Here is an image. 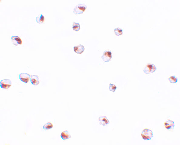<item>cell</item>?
Wrapping results in <instances>:
<instances>
[{"instance_id": "obj_1", "label": "cell", "mask_w": 180, "mask_h": 145, "mask_svg": "<svg viewBox=\"0 0 180 145\" xmlns=\"http://www.w3.org/2000/svg\"><path fill=\"white\" fill-rule=\"evenodd\" d=\"M141 135L142 138L145 140H151L153 137V131L148 129L143 130Z\"/></svg>"}, {"instance_id": "obj_2", "label": "cell", "mask_w": 180, "mask_h": 145, "mask_svg": "<svg viewBox=\"0 0 180 145\" xmlns=\"http://www.w3.org/2000/svg\"><path fill=\"white\" fill-rule=\"evenodd\" d=\"M86 8V6L84 4H79L77 5L74 9L73 13L75 14H82Z\"/></svg>"}, {"instance_id": "obj_3", "label": "cell", "mask_w": 180, "mask_h": 145, "mask_svg": "<svg viewBox=\"0 0 180 145\" xmlns=\"http://www.w3.org/2000/svg\"><path fill=\"white\" fill-rule=\"evenodd\" d=\"M157 68L154 64H152L148 63L146 65L144 69L145 73L149 74L153 73L156 70Z\"/></svg>"}, {"instance_id": "obj_4", "label": "cell", "mask_w": 180, "mask_h": 145, "mask_svg": "<svg viewBox=\"0 0 180 145\" xmlns=\"http://www.w3.org/2000/svg\"><path fill=\"white\" fill-rule=\"evenodd\" d=\"M12 85L11 80L10 79H5L3 80L0 82V85L1 88L8 89Z\"/></svg>"}, {"instance_id": "obj_5", "label": "cell", "mask_w": 180, "mask_h": 145, "mask_svg": "<svg viewBox=\"0 0 180 145\" xmlns=\"http://www.w3.org/2000/svg\"><path fill=\"white\" fill-rule=\"evenodd\" d=\"M112 58V53L110 51H105L102 56V58L103 61L106 62H109Z\"/></svg>"}, {"instance_id": "obj_6", "label": "cell", "mask_w": 180, "mask_h": 145, "mask_svg": "<svg viewBox=\"0 0 180 145\" xmlns=\"http://www.w3.org/2000/svg\"><path fill=\"white\" fill-rule=\"evenodd\" d=\"M30 78V75L27 73H21L20 75L19 78L22 82L27 83L28 82Z\"/></svg>"}, {"instance_id": "obj_7", "label": "cell", "mask_w": 180, "mask_h": 145, "mask_svg": "<svg viewBox=\"0 0 180 145\" xmlns=\"http://www.w3.org/2000/svg\"><path fill=\"white\" fill-rule=\"evenodd\" d=\"M11 39L12 43L16 46L21 45L22 44V40L18 36H12Z\"/></svg>"}, {"instance_id": "obj_8", "label": "cell", "mask_w": 180, "mask_h": 145, "mask_svg": "<svg viewBox=\"0 0 180 145\" xmlns=\"http://www.w3.org/2000/svg\"><path fill=\"white\" fill-rule=\"evenodd\" d=\"M164 124L165 128L167 130L173 129L174 128V122L170 120L166 121L165 122Z\"/></svg>"}, {"instance_id": "obj_9", "label": "cell", "mask_w": 180, "mask_h": 145, "mask_svg": "<svg viewBox=\"0 0 180 145\" xmlns=\"http://www.w3.org/2000/svg\"><path fill=\"white\" fill-rule=\"evenodd\" d=\"M100 121V125H102L103 126H105L106 125L110 123V122L107 119V117H100L99 118Z\"/></svg>"}, {"instance_id": "obj_10", "label": "cell", "mask_w": 180, "mask_h": 145, "mask_svg": "<svg viewBox=\"0 0 180 145\" xmlns=\"http://www.w3.org/2000/svg\"><path fill=\"white\" fill-rule=\"evenodd\" d=\"M73 49L75 52L79 54H81L85 50L84 47L83 45H82L76 46L74 47Z\"/></svg>"}, {"instance_id": "obj_11", "label": "cell", "mask_w": 180, "mask_h": 145, "mask_svg": "<svg viewBox=\"0 0 180 145\" xmlns=\"http://www.w3.org/2000/svg\"><path fill=\"white\" fill-rule=\"evenodd\" d=\"M30 82L33 85H38L39 83V77L37 75H32L30 78Z\"/></svg>"}, {"instance_id": "obj_12", "label": "cell", "mask_w": 180, "mask_h": 145, "mask_svg": "<svg viewBox=\"0 0 180 145\" xmlns=\"http://www.w3.org/2000/svg\"><path fill=\"white\" fill-rule=\"evenodd\" d=\"M60 136L63 140L67 139L71 137V135L67 131H65L62 132Z\"/></svg>"}, {"instance_id": "obj_13", "label": "cell", "mask_w": 180, "mask_h": 145, "mask_svg": "<svg viewBox=\"0 0 180 145\" xmlns=\"http://www.w3.org/2000/svg\"><path fill=\"white\" fill-rule=\"evenodd\" d=\"M36 20L38 23H42L45 21V17L42 14H40L36 17Z\"/></svg>"}, {"instance_id": "obj_14", "label": "cell", "mask_w": 180, "mask_h": 145, "mask_svg": "<svg viewBox=\"0 0 180 145\" xmlns=\"http://www.w3.org/2000/svg\"><path fill=\"white\" fill-rule=\"evenodd\" d=\"M169 80L171 83H176L178 82V78L175 75H174L170 77L169 78Z\"/></svg>"}, {"instance_id": "obj_15", "label": "cell", "mask_w": 180, "mask_h": 145, "mask_svg": "<svg viewBox=\"0 0 180 145\" xmlns=\"http://www.w3.org/2000/svg\"><path fill=\"white\" fill-rule=\"evenodd\" d=\"M53 127L52 123L51 122H48L43 126V128L44 130H46L51 129L53 128Z\"/></svg>"}, {"instance_id": "obj_16", "label": "cell", "mask_w": 180, "mask_h": 145, "mask_svg": "<svg viewBox=\"0 0 180 145\" xmlns=\"http://www.w3.org/2000/svg\"><path fill=\"white\" fill-rule=\"evenodd\" d=\"M114 32L116 35L118 36L121 35L123 33L122 29L119 27H117L114 29Z\"/></svg>"}, {"instance_id": "obj_17", "label": "cell", "mask_w": 180, "mask_h": 145, "mask_svg": "<svg viewBox=\"0 0 180 145\" xmlns=\"http://www.w3.org/2000/svg\"><path fill=\"white\" fill-rule=\"evenodd\" d=\"M73 28L74 30L76 31L79 30L80 29V26L79 23L73 22Z\"/></svg>"}, {"instance_id": "obj_18", "label": "cell", "mask_w": 180, "mask_h": 145, "mask_svg": "<svg viewBox=\"0 0 180 145\" xmlns=\"http://www.w3.org/2000/svg\"><path fill=\"white\" fill-rule=\"evenodd\" d=\"M109 88L110 91L114 92L115 91L116 88H117V87L114 84H110Z\"/></svg>"}]
</instances>
